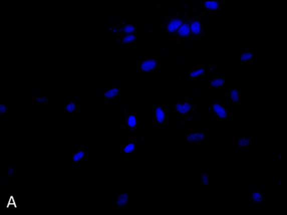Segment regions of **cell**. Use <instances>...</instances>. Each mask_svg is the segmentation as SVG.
<instances>
[{"label": "cell", "mask_w": 287, "mask_h": 215, "mask_svg": "<svg viewBox=\"0 0 287 215\" xmlns=\"http://www.w3.org/2000/svg\"><path fill=\"white\" fill-rule=\"evenodd\" d=\"M213 110L215 113H217V115L221 118H227V112L225 110L224 108H222V105L219 104H215L213 105Z\"/></svg>", "instance_id": "6da1fadb"}, {"label": "cell", "mask_w": 287, "mask_h": 215, "mask_svg": "<svg viewBox=\"0 0 287 215\" xmlns=\"http://www.w3.org/2000/svg\"><path fill=\"white\" fill-rule=\"evenodd\" d=\"M157 65L156 61L149 60L145 61L142 64H141V69L144 71H149L155 68Z\"/></svg>", "instance_id": "7a4b0ae2"}, {"label": "cell", "mask_w": 287, "mask_h": 215, "mask_svg": "<svg viewBox=\"0 0 287 215\" xmlns=\"http://www.w3.org/2000/svg\"><path fill=\"white\" fill-rule=\"evenodd\" d=\"M181 25H182V21H180V20H174L170 22L169 27H168V30H169V32H174L175 30H177L179 27H181Z\"/></svg>", "instance_id": "3957f363"}, {"label": "cell", "mask_w": 287, "mask_h": 215, "mask_svg": "<svg viewBox=\"0 0 287 215\" xmlns=\"http://www.w3.org/2000/svg\"><path fill=\"white\" fill-rule=\"evenodd\" d=\"M205 138V134L199 133V134H190L187 136V140L190 142L201 141Z\"/></svg>", "instance_id": "277c9868"}, {"label": "cell", "mask_w": 287, "mask_h": 215, "mask_svg": "<svg viewBox=\"0 0 287 215\" xmlns=\"http://www.w3.org/2000/svg\"><path fill=\"white\" fill-rule=\"evenodd\" d=\"M191 108V105L188 104V103H185L184 105H181V104H177L176 105V110L178 112H180V113H182V114H186V113H188Z\"/></svg>", "instance_id": "5b68a950"}, {"label": "cell", "mask_w": 287, "mask_h": 215, "mask_svg": "<svg viewBox=\"0 0 287 215\" xmlns=\"http://www.w3.org/2000/svg\"><path fill=\"white\" fill-rule=\"evenodd\" d=\"M189 33H190V27L186 24L183 25L182 27H180V30H179V34L182 37L188 36Z\"/></svg>", "instance_id": "8992f818"}, {"label": "cell", "mask_w": 287, "mask_h": 215, "mask_svg": "<svg viewBox=\"0 0 287 215\" xmlns=\"http://www.w3.org/2000/svg\"><path fill=\"white\" fill-rule=\"evenodd\" d=\"M205 6L209 10H217L219 7V3L217 1H207L205 3Z\"/></svg>", "instance_id": "52a82bcc"}, {"label": "cell", "mask_w": 287, "mask_h": 215, "mask_svg": "<svg viewBox=\"0 0 287 215\" xmlns=\"http://www.w3.org/2000/svg\"><path fill=\"white\" fill-rule=\"evenodd\" d=\"M191 30L195 34H200L201 33V23L199 21H195L192 25H191Z\"/></svg>", "instance_id": "ba28073f"}, {"label": "cell", "mask_w": 287, "mask_h": 215, "mask_svg": "<svg viewBox=\"0 0 287 215\" xmlns=\"http://www.w3.org/2000/svg\"><path fill=\"white\" fill-rule=\"evenodd\" d=\"M156 114L158 121L160 122V123H163L164 120H165V113L163 112L162 109L160 108H158L156 111Z\"/></svg>", "instance_id": "9c48e42d"}, {"label": "cell", "mask_w": 287, "mask_h": 215, "mask_svg": "<svg viewBox=\"0 0 287 215\" xmlns=\"http://www.w3.org/2000/svg\"><path fill=\"white\" fill-rule=\"evenodd\" d=\"M128 201V195L127 194H122L120 195V197H118L117 203L120 205V206H124V205Z\"/></svg>", "instance_id": "30bf717a"}, {"label": "cell", "mask_w": 287, "mask_h": 215, "mask_svg": "<svg viewBox=\"0 0 287 215\" xmlns=\"http://www.w3.org/2000/svg\"><path fill=\"white\" fill-rule=\"evenodd\" d=\"M118 92H119L118 89L115 88V89H110V90L106 92V93H104V95H105L107 98L115 97V95L118 94Z\"/></svg>", "instance_id": "8fae6325"}, {"label": "cell", "mask_w": 287, "mask_h": 215, "mask_svg": "<svg viewBox=\"0 0 287 215\" xmlns=\"http://www.w3.org/2000/svg\"><path fill=\"white\" fill-rule=\"evenodd\" d=\"M231 98H232V101L237 102L239 100V93H238V89H233L231 91Z\"/></svg>", "instance_id": "7c38bea8"}, {"label": "cell", "mask_w": 287, "mask_h": 215, "mask_svg": "<svg viewBox=\"0 0 287 215\" xmlns=\"http://www.w3.org/2000/svg\"><path fill=\"white\" fill-rule=\"evenodd\" d=\"M224 79H217L212 80V81L211 82V84H212L213 87H219L222 86V84H224Z\"/></svg>", "instance_id": "4fadbf2b"}, {"label": "cell", "mask_w": 287, "mask_h": 215, "mask_svg": "<svg viewBox=\"0 0 287 215\" xmlns=\"http://www.w3.org/2000/svg\"><path fill=\"white\" fill-rule=\"evenodd\" d=\"M249 143H250V139H248V138H243V139H241L238 141V145L242 146V147H244V146L249 145Z\"/></svg>", "instance_id": "5bb4252c"}, {"label": "cell", "mask_w": 287, "mask_h": 215, "mask_svg": "<svg viewBox=\"0 0 287 215\" xmlns=\"http://www.w3.org/2000/svg\"><path fill=\"white\" fill-rule=\"evenodd\" d=\"M252 58H253V54H252V53H245L241 56V60L243 61V62H246V61L249 60V59H251Z\"/></svg>", "instance_id": "9a60e30c"}, {"label": "cell", "mask_w": 287, "mask_h": 215, "mask_svg": "<svg viewBox=\"0 0 287 215\" xmlns=\"http://www.w3.org/2000/svg\"><path fill=\"white\" fill-rule=\"evenodd\" d=\"M252 198H253V201H255V202H260L262 199H263L259 192H254V193H253Z\"/></svg>", "instance_id": "2e32d148"}, {"label": "cell", "mask_w": 287, "mask_h": 215, "mask_svg": "<svg viewBox=\"0 0 287 215\" xmlns=\"http://www.w3.org/2000/svg\"><path fill=\"white\" fill-rule=\"evenodd\" d=\"M128 124H129V126L130 127H134L136 125V118L133 116H131L128 119Z\"/></svg>", "instance_id": "e0dca14e"}, {"label": "cell", "mask_w": 287, "mask_h": 215, "mask_svg": "<svg viewBox=\"0 0 287 215\" xmlns=\"http://www.w3.org/2000/svg\"><path fill=\"white\" fill-rule=\"evenodd\" d=\"M204 69L203 68H201V69H198V70L194 71L191 74V77H196L198 76V75H201V74H203L204 73Z\"/></svg>", "instance_id": "ac0fdd59"}, {"label": "cell", "mask_w": 287, "mask_h": 215, "mask_svg": "<svg viewBox=\"0 0 287 215\" xmlns=\"http://www.w3.org/2000/svg\"><path fill=\"white\" fill-rule=\"evenodd\" d=\"M84 152L78 153V154H76V155L73 156V160H74V161H78V160H81L82 158L84 157Z\"/></svg>", "instance_id": "d6986e66"}, {"label": "cell", "mask_w": 287, "mask_h": 215, "mask_svg": "<svg viewBox=\"0 0 287 215\" xmlns=\"http://www.w3.org/2000/svg\"><path fill=\"white\" fill-rule=\"evenodd\" d=\"M136 40V37L135 36H132V35H129L127 37H125L123 40V42H132V41H135Z\"/></svg>", "instance_id": "ffe728a7"}, {"label": "cell", "mask_w": 287, "mask_h": 215, "mask_svg": "<svg viewBox=\"0 0 287 215\" xmlns=\"http://www.w3.org/2000/svg\"><path fill=\"white\" fill-rule=\"evenodd\" d=\"M125 32L126 33H130V32H133L135 31V27H132V26H126L124 29Z\"/></svg>", "instance_id": "44dd1931"}, {"label": "cell", "mask_w": 287, "mask_h": 215, "mask_svg": "<svg viewBox=\"0 0 287 215\" xmlns=\"http://www.w3.org/2000/svg\"><path fill=\"white\" fill-rule=\"evenodd\" d=\"M202 181H203V183L206 185V186H208L209 185V181H208V175L207 174H203L202 175Z\"/></svg>", "instance_id": "7402d4cb"}, {"label": "cell", "mask_w": 287, "mask_h": 215, "mask_svg": "<svg viewBox=\"0 0 287 215\" xmlns=\"http://www.w3.org/2000/svg\"><path fill=\"white\" fill-rule=\"evenodd\" d=\"M134 150V145L130 144V145H128L125 148V153H130Z\"/></svg>", "instance_id": "603a6c76"}, {"label": "cell", "mask_w": 287, "mask_h": 215, "mask_svg": "<svg viewBox=\"0 0 287 215\" xmlns=\"http://www.w3.org/2000/svg\"><path fill=\"white\" fill-rule=\"evenodd\" d=\"M74 108H75V105L73 104V103H71V104H69V105H68V106H67V110H68V112H73V111L74 110Z\"/></svg>", "instance_id": "cb8c5ba5"}, {"label": "cell", "mask_w": 287, "mask_h": 215, "mask_svg": "<svg viewBox=\"0 0 287 215\" xmlns=\"http://www.w3.org/2000/svg\"><path fill=\"white\" fill-rule=\"evenodd\" d=\"M6 112V106L4 105H0V113H4Z\"/></svg>", "instance_id": "d4e9b609"}, {"label": "cell", "mask_w": 287, "mask_h": 215, "mask_svg": "<svg viewBox=\"0 0 287 215\" xmlns=\"http://www.w3.org/2000/svg\"><path fill=\"white\" fill-rule=\"evenodd\" d=\"M37 100H38L39 102H46V101H47V99H46V98H42V99L37 98Z\"/></svg>", "instance_id": "484cf974"}, {"label": "cell", "mask_w": 287, "mask_h": 215, "mask_svg": "<svg viewBox=\"0 0 287 215\" xmlns=\"http://www.w3.org/2000/svg\"><path fill=\"white\" fill-rule=\"evenodd\" d=\"M14 172V169L11 168L10 169V171H9V175H12V174H13Z\"/></svg>", "instance_id": "4316f807"}]
</instances>
